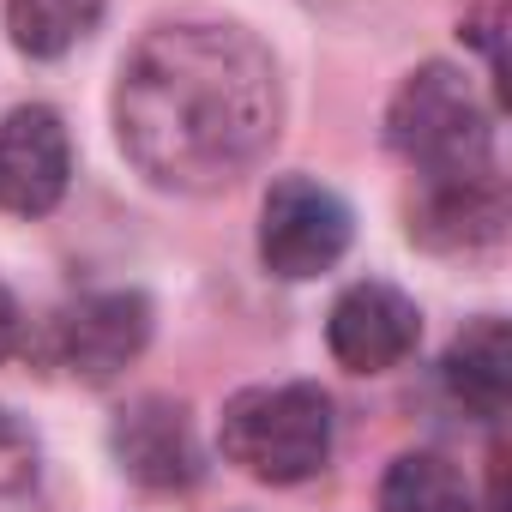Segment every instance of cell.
Returning <instances> with one entry per match:
<instances>
[{
  "label": "cell",
  "mask_w": 512,
  "mask_h": 512,
  "mask_svg": "<svg viewBox=\"0 0 512 512\" xmlns=\"http://www.w3.org/2000/svg\"><path fill=\"white\" fill-rule=\"evenodd\" d=\"M440 386L464 416L500 422L512 404V332H506V320L488 314V320L464 326L440 362Z\"/></svg>",
  "instance_id": "cell-10"
},
{
  "label": "cell",
  "mask_w": 512,
  "mask_h": 512,
  "mask_svg": "<svg viewBox=\"0 0 512 512\" xmlns=\"http://www.w3.org/2000/svg\"><path fill=\"white\" fill-rule=\"evenodd\" d=\"M13 344H19V302H13L7 284H0V362L13 356Z\"/></svg>",
  "instance_id": "cell-14"
},
{
  "label": "cell",
  "mask_w": 512,
  "mask_h": 512,
  "mask_svg": "<svg viewBox=\"0 0 512 512\" xmlns=\"http://www.w3.org/2000/svg\"><path fill=\"white\" fill-rule=\"evenodd\" d=\"M410 235L434 253H476L488 241L506 235V187L500 175H464V181H428L416 211H410Z\"/></svg>",
  "instance_id": "cell-9"
},
{
  "label": "cell",
  "mask_w": 512,
  "mask_h": 512,
  "mask_svg": "<svg viewBox=\"0 0 512 512\" xmlns=\"http://www.w3.org/2000/svg\"><path fill=\"white\" fill-rule=\"evenodd\" d=\"M422 338V314L404 290L392 284H350L338 302H332V320H326V344L332 356L350 368V374H386L398 368Z\"/></svg>",
  "instance_id": "cell-7"
},
{
  "label": "cell",
  "mask_w": 512,
  "mask_h": 512,
  "mask_svg": "<svg viewBox=\"0 0 512 512\" xmlns=\"http://www.w3.org/2000/svg\"><path fill=\"white\" fill-rule=\"evenodd\" d=\"M109 446H115L121 470H127L139 488H151V494H181V488H193L199 470H205L199 440H193V422H187V410L169 404V398H139V404H127V410L115 416V428H109Z\"/></svg>",
  "instance_id": "cell-8"
},
{
  "label": "cell",
  "mask_w": 512,
  "mask_h": 512,
  "mask_svg": "<svg viewBox=\"0 0 512 512\" xmlns=\"http://www.w3.org/2000/svg\"><path fill=\"white\" fill-rule=\"evenodd\" d=\"M278 67L241 25H163L115 85V133L139 175L211 193L247 175L278 139Z\"/></svg>",
  "instance_id": "cell-1"
},
{
  "label": "cell",
  "mask_w": 512,
  "mask_h": 512,
  "mask_svg": "<svg viewBox=\"0 0 512 512\" xmlns=\"http://www.w3.org/2000/svg\"><path fill=\"white\" fill-rule=\"evenodd\" d=\"M73 181V145L55 109L25 103L0 127V211L13 217H49L67 199Z\"/></svg>",
  "instance_id": "cell-6"
},
{
  "label": "cell",
  "mask_w": 512,
  "mask_h": 512,
  "mask_svg": "<svg viewBox=\"0 0 512 512\" xmlns=\"http://www.w3.org/2000/svg\"><path fill=\"white\" fill-rule=\"evenodd\" d=\"M97 19H103V0H7L13 49H25L37 61L67 55L79 37L97 31Z\"/></svg>",
  "instance_id": "cell-12"
},
{
  "label": "cell",
  "mask_w": 512,
  "mask_h": 512,
  "mask_svg": "<svg viewBox=\"0 0 512 512\" xmlns=\"http://www.w3.org/2000/svg\"><path fill=\"white\" fill-rule=\"evenodd\" d=\"M0 512H49L37 440L7 404H0Z\"/></svg>",
  "instance_id": "cell-13"
},
{
  "label": "cell",
  "mask_w": 512,
  "mask_h": 512,
  "mask_svg": "<svg viewBox=\"0 0 512 512\" xmlns=\"http://www.w3.org/2000/svg\"><path fill=\"white\" fill-rule=\"evenodd\" d=\"M151 344V302L139 290H91L55 320V356L73 380L109 386Z\"/></svg>",
  "instance_id": "cell-5"
},
{
  "label": "cell",
  "mask_w": 512,
  "mask_h": 512,
  "mask_svg": "<svg viewBox=\"0 0 512 512\" xmlns=\"http://www.w3.org/2000/svg\"><path fill=\"white\" fill-rule=\"evenodd\" d=\"M217 446L260 482H308L332 458V398L308 380L290 386H247L223 404Z\"/></svg>",
  "instance_id": "cell-3"
},
{
  "label": "cell",
  "mask_w": 512,
  "mask_h": 512,
  "mask_svg": "<svg viewBox=\"0 0 512 512\" xmlns=\"http://www.w3.org/2000/svg\"><path fill=\"white\" fill-rule=\"evenodd\" d=\"M386 139L410 169H422V181H464L494 169V121L476 103L470 79L446 61H428L398 85Z\"/></svg>",
  "instance_id": "cell-2"
},
{
  "label": "cell",
  "mask_w": 512,
  "mask_h": 512,
  "mask_svg": "<svg viewBox=\"0 0 512 512\" xmlns=\"http://www.w3.org/2000/svg\"><path fill=\"white\" fill-rule=\"evenodd\" d=\"M380 512H476V506H470V482L458 476L452 458L404 452V458H392V470L380 482Z\"/></svg>",
  "instance_id": "cell-11"
},
{
  "label": "cell",
  "mask_w": 512,
  "mask_h": 512,
  "mask_svg": "<svg viewBox=\"0 0 512 512\" xmlns=\"http://www.w3.org/2000/svg\"><path fill=\"white\" fill-rule=\"evenodd\" d=\"M356 235V217L350 205L308 181V175H284L272 193H266V211H260V260L272 278H320L344 260V247Z\"/></svg>",
  "instance_id": "cell-4"
}]
</instances>
